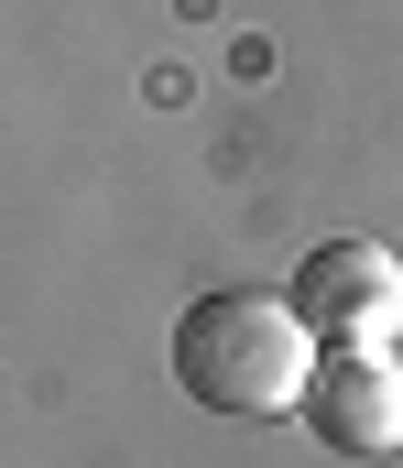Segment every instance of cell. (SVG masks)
Returning <instances> with one entry per match:
<instances>
[{"label": "cell", "instance_id": "obj_1", "mask_svg": "<svg viewBox=\"0 0 403 468\" xmlns=\"http://www.w3.org/2000/svg\"><path fill=\"white\" fill-rule=\"evenodd\" d=\"M305 370H316V327L294 316V294L229 283V294H196L175 316V381L207 414H294Z\"/></svg>", "mask_w": 403, "mask_h": 468}, {"label": "cell", "instance_id": "obj_2", "mask_svg": "<svg viewBox=\"0 0 403 468\" xmlns=\"http://www.w3.org/2000/svg\"><path fill=\"white\" fill-rule=\"evenodd\" d=\"M294 316L316 327V349H382L403 316V261L382 239H316L294 261Z\"/></svg>", "mask_w": 403, "mask_h": 468}, {"label": "cell", "instance_id": "obj_3", "mask_svg": "<svg viewBox=\"0 0 403 468\" xmlns=\"http://www.w3.org/2000/svg\"><path fill=\"white\" fill-rule=\"evenodd\" d=\"M294 414L338 458H403V359L393 349H327L305 370V403Z\"/></svg>", "mask_w": 403, "mask_h": 468}]
</instances>
